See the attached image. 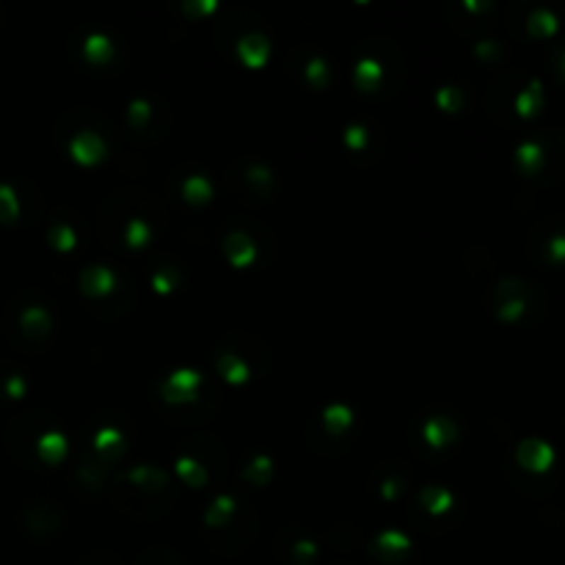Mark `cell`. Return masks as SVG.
Instances as JSON below:
<instances>
[{
    "label": "cell",
    "instance_id": "obj_13",
    "mask_svg": "<svg viewBox=\"0 0 565 565\" xmlns=\"http://www.w3.org/2000/svg\"><path fill=\"white\" fill-rule=\"evenodd\" d=\"M64 452H67V438L61 436V433H45V436L39 438V455L45 458L47 463H55L64 458Z\"/></svg>",
    "mask_w": 565,
    "mask_h": 565
},
{
    "label": "cell",
    "instance_id": "obj_37",
    "mask_svg": "<svg viewBox=\"0 0 565 565\" xmlns=\"http://www.w3.org/2000/svg\"><path fill=\"white\" fill-rule=\"evenodd\" d=\"M249 180L254 182V185H268L270 174H268V169H262V166H251V169H249Z\"/></svg>",
    "mask_w": 565,
    "mask_h": 565
},
{
    "label": "cell",
    "instance_id": "obj_36",
    "mask_svg": "<svg viewBox=\"0 0 565 565\" xmlns=\"http://www.w3.org/2000/svg\"><path fill=\"white\" fill-rule=\"evenodd\" d=\"M6 392H8V397H23L25 394V381L20 375H11L6 381Z\"/></svg>",
    "mask_w": 565,
    "mask_h": 565
},
{
    "label": "cell",
    "instance_id": "obj_25",
    "mask_svg": "<svg viewBox=\"0 0 565 565\" xmlns=\"http://www.w3.org/2000/svg\"><path fill=\"white\" fill-rule=\"evenodd\" d=\"M130 480L138 483V486H149V483H154V489L163 486V474H160L157 469H152V466H138V469H132V472H130Z\"/></svg>",
    "mask_w": 565,
    "mask_h": 565
},
{
    "label": "cell",
    "instance_id": "obj_17",
    "mask_svg": "<svg viewBox=\"0 0 565 565\" xmlns=\"http://www.w3.org/2000/svg\"><path fill=\"white\" fill-rule=\"evenodd\" d=\"M177 474H180L188 486H196V489L205 486V480H207L205 466L199 461H193V458H180V461H177Z\"/></svg>",
    "mask_w": 565,
    "mask_h": 565
},
{
    "label": "cell",
    "instance_id": "obj_14",
    "mask_svg": "<svg viewBox=\"0 0 565 565\" xmlns=\"http://www.w3.org/2000/svg\"><path fill=\"white\" fill-rule=\"evenodd\" d=\"M422 505L430 510V513H444L452 508V493L441 486H428L422 491Z\"/></svg>",
    "mask_w": 565,
    "mask_h": 565
},
{
    "label": "cell",
    "instance_id": "obj_21",
    "mask_svg": "<svg viewBox=\"0 0 565 565\" xmlns=\"http://www.w3.org/2000/svg\"><path fill=\"white\" fill-rule=\"evenodd\" d=\"M234 510V499L232 496H215V502L210 505V510H207V524H221V521H227Z\"/></svg>",
    "mask_w": 565,
    "mask_h": 565
},
{
    "label": "cell",
    "instance_id": "obj_22",
    "mask_svg": "<svg viewBox=\"0 0 565 565\" xmlns=\"http://www.w3.org/2000/svg\"><path fill=\"white\" fill-rule=\"evenodd\" d=\"M50 243L61 251H69V249H75V232L67 224H55L50 229Z\"/></svg>",
    "mask_w": 565,
    "mask_h": 565
},
{
    "label": "cell",
    "instance_id": "obj_16",
    "mask_svg": "<svg viewBox=\"0 0 565 565\" xmlns=\"http://www.w3.org/2000/svg\"><path fill=\"white\" fill-rule=\"evenodd\" d=\"M182 193H185V199H188V202H196V205H202V202H207V199H210V193H212V185H210V180H207V177H202V174H193V177H188V180H185V185H182Z\"/></svg>",
    "mask_w": 565,
    "mask_h": 565
},
{
    "label": "cell",
    "instance_id": "obj_29",
    "mask_svg": "<svg viewBox=\"0 0 565 565\" xmlns=\"http://www.w3.org/2000/svg\"><path fill=\"white\" fill-rule=\"evenodd\" d=\"M524 309H527L524 298H508V301H502L496 314H499V320H518L524 314Z\"/></svg>",
    "mask_w": 565,
    "mask_h": 565
},
{
    "label": "cell",
    "instance_id": "obj_5",
    "mask_svg": "<svg viewBox=\"0 0 565 565\" xmlns=\"http://www.w3.org/2000/svg\"><path fill=\"white\" fill-rule=\"evenodd\" d=\"M268 52H270V45L262 33H246L237 42V55L243 58L246 67H262L268 61Z\"/></svg>",
    "mask_w": 565,
    "mask_h": 565
},
{
    "label": "cell",
    "instance_id": "obj_7",
    "mask_svg": "<svg viewBox=\"0 0 565 565\" xmlns=\"http://www.w3.org/2000/svg\"><path fill=\"white\" fill-rule=\"evenodd\" d=\"M425 438H428V444H433V447L450 444V441L455 438V425H452V419H447V416H433V419H428V422H425Z\"/></svg>",
    "mask_w": 565,
    "mask_h": 565
},
{
    "label": "cell",
    "instance_id": "obj_2",
    "mask_svg": "<svg viewBox=\"0 0 565 565\" xmlns=\"http://www.w3.org/2000/svg\"><path fill=\"white\" fill-rule=\"evenodd\" d=\"M199 384H202V375L196 370H177V372L169 375V381L163 386V394L171 403H185V400L196 397V386Z\"/></svg>",
    "mask_w": 565,
    "mask_h": 565
},
{
    "label": "cell",
    "instance_id": "obj_9",
    "mask_svg": "<svg viewBox=\"0 0 565 565\" xmlns=\"http://www.w3.org/2000/svg\"><path fill=\"white\" fill-rule=\"evenodd\" d=\"M515 163L521 166L524 174H535L540 166H543V149L535 141H524L518 149H515Z\"/></svg>",
    "mask_w": 565,
    "mask_h": 565
},
{
    "label": "cell",
    "instance_id": "obj_33",
    "mask_svg": "<svg viewBox=\"0 0 565 565\" xmlns=\"http://www.w3.org/2000/svg\"><path fill=\"white\" fill-rule=\"evenodd\" d=\"M174 282H177V279H174L171 270H160V273H154L152 276V287L157 292H169V290L174 287Z\"/></svg>",
    "mask_w": 565,
    "mask_h": 565
},
{
    "label": "cell",
    "instance_id": "obj_31",
    "mask_svg": "<svg viewBox=\"0 0 565 565\" xmlns=\"http://www.w3.org/2000/svg\"><path fill=\"white\" fill-rule=\"evenodd\" d=\"M378 546H384V549H409V538L403 532H397V530H386L384 535L378 538Z\"/></svg>",
    "mask_w": 565,
    "mask_h": 565
},
{
    "label": "cell",
    "instance_id": "obj_10",
    "mask_svg": "<svg viewBox=\"0 0 565 565\" xmlns=\"http://www.w3.org/2000/svg\"><path fill=\"white\" fill-rule=\"evenodd\" d=\"M83 52L91 64H105L110 55H113V45L105 33H91L86 42H83Z\"/></svg>",
    "mask_w": 565,
    "mask_h": 565
},
{
    "label": "cell",
    "instance_id": "obj_26",
    "mask_svg": "<svg viewBox=\"0 0 565 565\" xmlns=\"http://www.w3.org/2000/svg\"><path fill=\"white\" fill-rule=\"evenodd\" d=\"M246 477L249 480H254L257 486H262L268 477H270V461L262 455V458H254V461L249 463V469H246Z\"/></svg>",
    "mask_w": 565,
    "mask_h": 565
},
{
    "label": "cell",
    "instance_id": "obj_12",
    "mask_svg": "<svg viewBox=\"0 0 565 565\" xmlns=\"http://www.w3.org/2000/svg\"><path fill=\"white\" fill-rule=\"evenodd\" d=\"M557 17L549 11V8H535L532 14H530V20H527V30L532 33V36H552V33H557Z\"/></svg>",
    "mask_w": 565,
    "mask_h": 565
},
{
    "label": "cell",
    "instance_id": "obj_23",
    "mask_svg": "<svg viewBox=\"0 0 565 565\" xmlns=\"http://www.w3.org/2000/svg\"><path fill=\"white\" fill-rule=\"evenodd\" d=\"M149 113H152V105L147 100H132L127 108V119L132 127H144L149 122Z\"/></svg>",
    "mask_w": 565,
    "mask_h": 565
},
{
    "label": "cell",
    "instance_id": "obj_8",
    "mask_svg": "<svg viewBox=\"0 0 565 565\" xmlns=\"http://www.w3.org/2000/svg\"><path fill=\"white\" fill-rule=\"evenodd\" d=\"M540 108H543V86H540V80H532L515 97V110H518V116H535Z\"/></svg>",
    "mask_w": 565,
    "mask_h": 565
},
{
    "label": "cell",
    "instance_id": "obj_19",
    "mask_svg": "<svg viewBox=\"0 0 565 565\" xmlns=\"http://www.w3.org/2000/svg\"><path fill=\"white\" fill-rule=\"evenodd\" d=\"M17 212H20V202H17L14 188L6 185V182H0V221L8 224V221L17 218Z\"/></svg>",
    "mask_w": 565,
    "mask_h": 565
},
{
    "label": "cell",
    "instance_id": "obj_4",
    "mask_svg": "<svg viewBox=\"0 0 565 565\" xmlns=\"http://www.w3.org/2000/svg\"><path fill=\"white\" fill-rule=\"evenodd\" d=\"M113 284H116V276L105 265H89L80 273V287H83L86 295H105V292L113 290Z\"/></svg>",
    "mask_w": 565,
    "mask_h": 565
},
{
    "label": "cell",
    "instance_id": "obj_6",
    "mask_svg": "<svg viewBox=\"0 0 565 565\" xmlns=\"http://www.w3.org/2000/svg\"><path fill=\"white\" fill-rule=\"evenodd\" d=\"M224 249H227V257L232 259V265H237V268L249 265L254 259V254H257L254 243L243 232H232L229 237H227V243H224Z\"/></svg>",
    "mask_w": 565,
    "mask_h": 565
},
{
    "label": "cell",
    "instance_id": "obj_3",
    "mask_svg": "<svg viewBox=\"0 0 565 565\" xmlns=\"http://www.w3.org/2000/svg\"><path fill=\"white\" fill-rule=\"evenodd\" d=\"M69 149H72V154H75L77 163H83V166H91V163H97V160H100V157L105 154V144H103V138H100L97 132H91V130H83V132H77L75 138H72Z\"/></svg>",
    "mask_w": 565,
    "mask_h": 565
},
{
    "label": "cell",
    "instance_id": "obj_32",
    "mask_svg": "<svg viewBox=\"0 0 565 565\" xmlns=\"http://www.w3.org/2000/svg\"><path fill=\"white\" fill-rule=\"evenodd\" d=\"M345 144L353 147V149H361L367 144V130L361 127V125H350V127L345 130Z\"/></svg>",
    "mask_w": 565,
    "mask_h": 565
},
{
    "label": "cell",
    "instance_id": "obj_24",
    "mask_svg": "<svg viewBox=\"0 0 565 565\" xmlns=\"http://www.w3.org/2000/svg\"><path fill=\"white\" fill-rule=\"evenodd\" d=\"M149 227L141 221V218H132L127 224V246H132V249H141L147 240H149Z\"/></svg>",
    "mask_w": 565,
    "mask_h": 565
},
{
    "label": "cell",
    "instance_id": "obj_40",
    "mask_svg": "<svg viewBox=\"0 0 565 565\" xmlns=\"http://www.w3.org/2000/svg\"><path fill=\"white\" fill-rule=\"evenodd\" d=\"M466 8H472V11H483V8H489V3H466Z\"/></svg>",
    "mask_w": 565,
    "mask_h": 565
},
{
    "label": "cell",
    "instance_id": "obj_11",
    "mask_svg": "<svg viewBox=\"0 0 565 565\" xmlns=\"http://www.w3.org/2000/svg\"><path fill=\"white\" fill-rule=\"evenodd\" d=\"M218 370L229 384H243L249 378V367L243 364V359H237V353H221L218 356Z\"/></svg>",
    "mask_w": 565,
    "mask_h": 565
},
{
    "label": "cell",
    "instance_id": "obj_35",
    "mask_svg": "<svg viewBox=\"0 0 565 565\" xmlns=\"http://www.w3.org/2000/svg\"><path fill=\"white\" fill-rule=\"evenodd\" d=\"M549 257L554 262H563L565 259V234H557L549 240Z\"/></svg>",
    "mask_w": 565,
    "mask_h": 565
},
{
    "label": "cell",
    "instance_id": "obj_15",
    "mask_svg": "<svg viewBox=\"0 0 565 565\" xmlns=\"http://www.w3.org/2000/svg\"><path fill=\"white\" fill-rule=\"evenodd\" d=\"M20 323H23V329H25L28 334L39 336L45 334L47 329H50V314L45 312L42 307H30L23 312V317H20Z\"/></svg>",
    "mask_w": 565,
    "mask_h": 565
},
{
    "label": "cell",
    "instance_id": "obj_30",
    "mask_svg": "<svg viewBox=\"0 0 565 565\" xmlns=\"http://www.w3.org/2000/svg\"><path fill=\"white\" fill-rule=\"evenodd\" d=\"M94 444H97V450L108 452V450H113V447H122V433H119V430H113V428H105V430H100V433H97Z\"/></svg>",
    "mask_w": 565,
    "mask_h": 565
},
{
    "label": "cell",
    "instance_id": "obj_41",
    "mask_svg": "<svg viewBox=\"0 0 565 565\" xmlns=\"http://www.w3.org/2000/svg\"><path fill=\"white\" fill-rule=\"evenodd\" d=\"M560 67H563V75H565V52H563V61H560Z\"/></svg>",
    "mask_w": 565,
    "mask_h": 565
},
{
    "label": "cell",
    "instance_id": "obj_1",
    "mask_svg": "<svg viewBox=\"0 0 565 565\" xmlns=\"http://www.w3.org/2000/svg\"><path fill=\"white\" fill-rule=\"evenodd\" d=\"M515 461L521 463L527 472H549L552 469V463H554V450H552V444L549 441H543V438H524L521 444H518V450H515Z\"/></svg>",
    "mask_w": 565,
    "mask_h": 565
},
{
    "label": "cell",
    "instance_id": "obj_27",
    "mask_svg": "<svg viewBox=\"0 0 565 565\" xmlns=\"http://www.w3.org/2000/svg\"><path fill=\"white\" fill-rule=\"evenodd\" d=\"M461 91L455 89V86H444V89H438L436 94V103L444 108V110H458L461 108Z\"/></svg>",
    "mask_w": 565,
    "mask_h": 565
},
{
    "label": "cell",
    "instance_id": "obj_39",
    "mask_svg": "<svg viewBox=\"0 0 565 565\" xmlns=\"http://www.w3.org/2000/svg\"><path fill=\"white\" fill-rule=\"evenodd\" d=\"M397 493V483L394 480H386L384 483V496H394Z\"/></svg>",
    "mask_w": 565,
    "mask_h": 565
},
{
    "label": "cell",
    "instance_id": "obj_18",
    "mask_svg": "<svg viewBox=\"0 0 565 565\" xmlns=\"http://www.w3.org/2000/svg\"><path fill=\"white\" fill-rule=\"evenodd\" d=\"M323 419H326V428L334 430V433H342L350 422H353V411L348 406H329L323 411Z\"/></svg>",
    "mask_w": 565,
    "mask_h": 565
},
{
    "label": "cell",
    "instance_id": "obj_38",
    "mask_svg": "<svg viewBox=\"0 0 565 565\" xmlns=\"http://www.w3.org/2000/svg\"><path fill=\"white\" fill-rule=\"evenodd\" d=\"M496 50H499L496 42H480V45L474 47V52H477L480 58H491V55H496Z\"/></svg>",
    "mask_w": 565,
    "mask_h": 565
},
{
    "label": "cell",
    "instance_id": "obj_34",
    "mask_svg": "<svg viewBox=\"0 0 565 565\" xmlns=\"http://www.w3.org/2000/svg\"><path fill=\"white\" fill-rule=\"evenodd\" d=\"M215 0H193V3H185V11L188 14H210V11H215Z\"/></svg>",
    "mask_w": 565,
    "mask_h": 565
},
{
    "label": "cell",
    "instance_id": "obj_20",
    "mask_svg": "<svg viewBox=\"0 0 565 565\" xmlns=\"http://www.w3.org/2000/svg\"><path fill=\"white\" fill-rule=\"evenodd\" d=\"M353 80H356L359 89H372V86L381 80V67H378L375 61L364 58V61H359V67H356V72H353Z\"/></svg>",
    "mask_w": 565,
    "mask_h": 565
},
{
    "label": "cell",
    "instance_id": "obj_28",
    "mask_svg": "<svg viewBox=\"0 0 565 565\" xmlns=\"http://www.w3.org/2000/svg\"><path fill=\"white\" fill-rule=\"evenodd\" d=\"M307 80L314 83V86H326V80H329V64L323 58H312L307 67Z\"/></svg>",
    "mask_w": 565,
    "mask_h": 565
}]
</instances>
